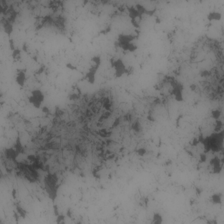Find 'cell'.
Listing matches in <instances>:
<instances>
[{"mask_svg":"<svg viewBox=\"0 0 224 224\" xmlns=\"http://www.w3.org/2000/svg\"><path fill=\"white\" fill-rule=\"evenodd\" d=\"M25 80H26V76H25V73L24 72L22 71V70H20V71L18 72V73L17 74L16 82L19 86L22 87L24 84Z\"/></svg>","mask_w":224,"mask_h":224,"instance_id":"5b68a950","label":"cell"},{"mask_svg":"<svg viewBox=\"0 0 224 224\" xmlns=\"http://www.w3.org/2000/svg\"><path fill=\"white\" fill-rule=\"evenodd\" d=\"M114 67L115 68V74L117 78H120L126 72V69L122 61L120 60H118L114 62Z\"/></svg>","mask_w":224,"mask_h":224,"instance_id":"3957f363","label":"cell"},{"mask_svg":"<svg viewBox=\"0 0 224 224\" xmlns=\"http://www.w3.org/2000/svg\"><path fill=\"white\" fill-rule=\"evenodd\" d=\"M161 216L156 214L154 216V217H153V223H161Z\"/></svg>","mask_w":224,"mask_h":224,"instance_id":"8992f818","label":"cell"},{"mask_svg":"<svg viewBox=\"0 0 224 224\" xmlns=\"http://www.w3.org/2000/svg\"><path fill=\"white\" fill-rule=\"evenodd\" d=\"M45 99L43 93L40 89H36L31 92L28 97L29 103L36 108H40Z\"/></svg>","mask_w":224,"mask_h":224,"instance_id":"7a4b0ae2","label":"cell"},{"mask_svg":"<svg viewBox=\"0 0 224 224\" xmlns=\"http://www.w3.org/2000/svg\"><path fill=\"white\" fill-rule=\"evenodd\" d=\"M199 1H200V2H202V0H199Z\"/></svg>","mask_w":224,"mask_h":224,"instance_id":"52a82bcc","label":"cell"},{"mask_svg":"<svg viewBox=\"0 0 224 224\" xmlns=\"http://www.w3.org/2000/svg\"><path fill=\"white\" fill-rule=\"evenodd\" d=\"M57 181H58L57 177L53 174H49L45 178L46 189L49 196L52 197L51 198H55L56 197Z\"/></svg>","mask_w":224,"mask_h":224,"instance_id":"6da1fadb","label":"cell"},{"mask_svg":"<svg viewBox=\"0 0 224 224\" xmlns=\"http://www.w3.org/2000/svg\"><path fill=\"white\" fill-rule=\"evenodd\" d=\"M222 15L220 12L211 11L207 15V20L210 22H217L222 19Z\"/></svg>","mask_w":224,"mask_h":224,"instance_id":"277c9868","label":"cell"}]
</instances>
